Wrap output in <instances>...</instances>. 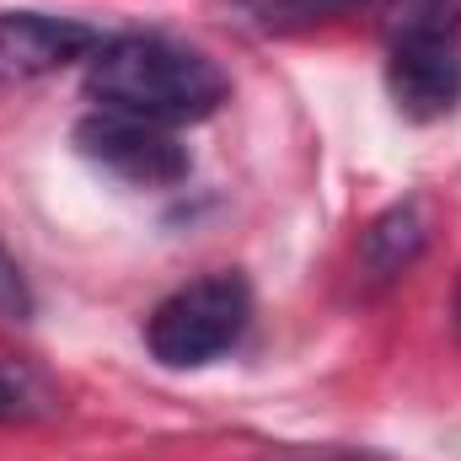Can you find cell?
<instances>
[{
  "label": "cell",
  "mask_w": 461,
  "mask_h": 461,
  "mask_svg": "<svg viewBox=\"0 0 461 461\" xmlns=\"http://www.w3.org/2000/svg\"><path fill=\"white\" fill-rule=\"evenodd\" d=\"M230 81L226 70L199 54V49H183L172 38H108L92 59H86V97L97 108H113V113H134L150 118V123H199L226 103Z\"/></svg>",
  "instance_id": "cell-1"
},
{
  "label": "cell",
  "mask_w": 461,
  "mask_h": 461,
  "mask_svg": "<svg viewBox=\"0 0 461 461\" xmlns=\"http://www.w3.org/2000/svg\"><path fill=\"white\" fill-rule=\"evenodd\" d=\"M252 322V290L241 274H210L183 290H172L145 317V348L167 370H199L241 344Z\"/></svg>",
  "instance_id": "cell-2"
},
{
  "label": "cell",
  "mask_w": 461,
  "mask_h": 461,
  "mask_svg": "<svg viewBox=\"0 0 461 461\" xmlns=\"http://www.w3.org/2000/svg\"><path fill=\"white\" fill-rule=\"evenodd\" d=\"M76 150L86 161H97L103 172H113L118 183H129V188H172L194 167L188 145L167 123L113 113V108H97V113H86L76 123Z\"/></svg>",
  "instance_id": "cell-3"
},
{
  "label": "cell",
  "mask_w": 461,
  "mask_h": 461,
  "mask_svg": "<svg viewBox=\"0 0 461 461\" xmlns=\"http://www.w3.org/2000/svg\"><path fill=\"white\" fill-rule=\"evenodd\" d=\"M392 103L408 118L429 123L461 103V38L456 32H402L386 54Z\"/></svg>",
  "instance_id": "cell-4"
},
{
  "label": "cell",
  "mask_w": 461,
  "mask_h": 461,
  "mask_svg": "<svg viewBox=\"0 0 461 461\" xmlns=\"http://www.w3.org/2000/svg\"><path fill=\"white\" fill-rule=\"evenodd\" d=\"M97 49L103 38L86 22L43 16V11H0V86L65 70L76 59H92Z\"/></svg>",
  "instance_id": "cell-5"
},
{
  "label": "cell",
  "mask_w": 461,
  "mask_h": 461,
  "mask_svg": "<svg viewBox=\"0 0 461 461\" xmlns=\"http://www.w3.org/2000/svg\"><path fill=\"white\" fill-rule=\"evenodd\" d=\"M429 204L424 199H402V204H392V210H381L365 236H359V274L381 290V285H392V279H402L419 258H424V247H429Z\"/></svg>",
  "instance_id": "cell-6"
},
{
  "label": "cell",
  "mask_w": 461,
  "mask_h": 461,
  "mask_svg": "<svg viewBox=\"0 0 461 461\" xmlns=\"http://www.w3.org/2000/svg\"><path fill=\"white\" fill-rule=\"evenodd\" d=\"M49 413H59V386L27 359H0V424H38Z\"/></svg>",
  "instance_id": "cell-7"
},
{
  "label": "cell",
  "mask_w": 461,
  "mask_h": 461,
  "mask_svg": "<svg viewBox=\"0 0 461 461\" xmlns=\"http://www.w3.org/2000/svg\"><path fill=\"white\" fill-rule=\"evenodd\" d=\"M258 27L268 32H295V27H317V22H333V16H354L365 5H381V0H247Z\"/></svg>",
  "instance_id": "cell-8"
},
{
  "label": "cell",
  "mask_w": 461,
  "mask_h": 461,
  "mask_svg": "<svg viewBox=\"0 0 461 461\" xmlns=\"http://www.w3.org/2000/svg\"><path fill=\"white\" fill-rule=\"evenodd\" d=\"M386 38L402 32H456L461 38V0H381Z\"/></svg>",
  "instance_id": "cell-9"
},
{
  "label": "cell",
  "mask_w": 461,
  "mask_h": 461,
  "mask_svg": "<svg viewBox=\"0 0 461 461\" xmlns=\"http://www.w3.org/2000/svg\"><path fill=\"white\" fill-rule=\"evenodd\" d=\"M32 317V290L16 268V258L0 247V322H27Z\"/></svg>",
  "instance_id": "cell-10"
},
{
  "label": "cell",
  "mask_w": 461,
  "mask_h": 461,
  "mask_svg": "<svg viewBox=\"0 0 461 461\" xmlns=\"http://www.w3.org/2000/svg\"><path fill=\"white\" fill-rule=\"evenodd\" d=\"M268 461H375V456H365V451H279Z\"/></svg>",
  "instance_id": "cell-11"
},
{
  "label": "cell",
  "mask_w": 461,
  "mask_h": 461,
  "mask_svg": "<svg viewBox=\"0 0 461 461\" xmlns=\"http://www.w3.org/2000/svg\"><path fill=\"white\" fill-rule=\"evenodd\" d=\"M451 322H456V333H461V274H456V295H451Z\"/></svg>",
  "instance_id": "cell-12"
}]
</instances>
